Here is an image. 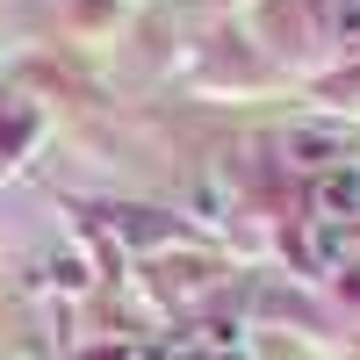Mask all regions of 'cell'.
<instances>
[{
  "label": "cell",
  "mask_w": 360,
  "mask_h": 360,
  "mask_svg": "<svg viewBox=\"0 0 360 360\" xmlns=\"http://www.w3.org/2000/svg\"><path fill=\"white\" fill-rule=\"evenodd\" d=\"M281 152H288V166H303V173H332V166H346V144L332 137V130H317V123H295V130H281Z\"/></svg>",
  "instance_id": "6da1fadb"
},
{
  "label": "cell",
  "mask_w": 360,
  "mask_h": 360,
  "mask_svg": "<svg viewBox=\"0 0 360 360\" xmlns=\"http://www.w3.org/2000/svg\"><path fill=\"white\" fill-rule=\"evenodd\" d=\"M353 217H360V173L332 166L317 180V224H353Z\"/></svg>",
  "instance_id": "7a4b0ae2"
},
{
  "label": "cell",
  "mask_w": 360,
  "mask_h": 360,
  "mask_svg": "<svg viewBox=\"0 0 360 360\" xmlns=\"http://www.w3.org/2000/svg\"><path fill=\"white\" fill-rule=\"evenodd\" d=\"M310 259L317 266H353L360 259V217L353 224H317L310 231Z\"/></svg>",
  "instance_id": "3957f363"
},
{
  "label": "cell",
  "mask_w": 360,
  "mask_h": 360,
  "mask_svg": "<svg viewBox=\"0 0 360 360\" xmlns=\"http://www.w3.org/2000/svg\"><path fill=\"white\" fill-rule=\"evenodd\" d=\"M332 22H339V44H346V51H360V0H339Z\"/></svg>",
  "instance_id": "277c9868"
}]
</instances>
